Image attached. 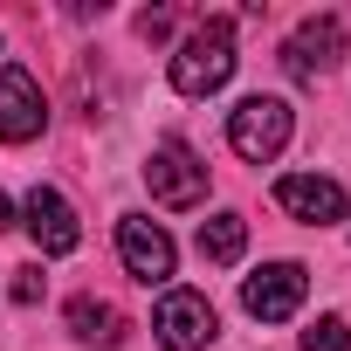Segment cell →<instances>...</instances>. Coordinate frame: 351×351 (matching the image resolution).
Returning a JSON list of instances; mask_svg holds the SVG:
<instances>
[{
  "label": "cell",
  "instance_id": "1",
  "mask_svg": "<svg viewBox=\"0 0 351 351\" xmlns=\"http://www.w3.org/2000/svg\"><path fill=\"white\" fill-rule=\"evenodd\" d=\"M228 76H234V21L207 14L180 42V56H172V90H180V97H214Z\"/></svg>",
  "mask_w": 351,
  "mask_h": 351
},
{
  "label": "cell",
  "instance_id": "2",
  "mask_svg": "<svg viewBox=\"0 0 351 351\" xmlns=\"http://www.w3.org/2000/svg\"><path fill=\"white\" fill-rule=\"evenodd\" d=\"M289 131H296V117H289V104L282 97H241L234 110H228V145L248 158V165H269V158H282V145H289Z\"/></svg>",
  "mask_w": 351,
  "mask_h": 351
},
{
  "label": "cell",
  "instance_id": "3",
  "mask_svg": "<svg viewBox=\"0 0 351 351\" xmlns=\"http://www.w3.org/2000/svg\"><path fill=\"white\" fill-rule=\"evenodd\" d=\"M152 330H158L165 351H207V344L221 337V317H214V303H207L200 289H165Z\"/></svg>",
  "mask_w": 351,
  "mask_h": 351
},
{
  "label": "cell",
  "instance_id": "4",
  "mask_svg": "<svg viewBox=\"0 0 351 351\" xmlns=\"http://www.w3.org/2000/svg\"><path fill=\"white\" fill-rule=\"evenodd\" d=\"M145 186L158 207H200L207 200V165L180 145V138H165L152 158H145Z\"/></svg>",
  "mask_w": 351,
  "mask_h": 351
},
{
  "label": "cell",
  "instance_id": "5",
  "mask_svg": "<svg viewBox=\"0 0 351 351\" xmlns=\"http://www.w3.org/2000/svg\"><path fill=\"white\" fill-rule=\"evenodd\" d=\"M117 255H124V269L152 289V282H172V234L158 228V221H145V214H124L117 221Z\"/></svg>",
  "mask_w": 351,
  "mask_h": 351
},
{
  "label": "cell",
  "instance_id": "6",
  "mask_svg": "<svg viewBox=\"0 0 351 351\" xmlns=\"http://www.w3.org/2000/svg\"><path fill=\"white\" fill-rule=\"evenodd\" d=\"M303 289H310L303 262H269L262 276H248V282H241V310H248V317H262V324H282V317H296V310H303Z\"/></svg>",
  "mask_w": 351,
  "mask_h": 351
},
{
  "label": "cell",
  "instance_id": "7",
  "mask_svg": "<svg viewBox=\"0 0 351 351\" xmlns=\"http://www.w3.org/2000/svg\"><path fill=\"white\" fill-rule=\"evenodd\" d=\"M42 124H49L42 83H35L21 62H8V69H0V138H8V145H35Z\"/></svg>",
  "mask_w": 351,
  "mask_h": 351
},
{
  "label": "cell",
  "instance_id": "8",
  "mask_svg": "<svg viewBox=\"0 0 351 351\" xmlns=\"http://www.w3.org/2000/svg\"><path fill=\"white\" fill-rule=\"evenodd\" d=\"M337 56H344V21H337V14H310V21L282 42V69H289L296 83H317Z\"/></svg>",
  "mask_w": 351,
  "mask_h": 351
},
{
  "label": "cell",
  "instance_id": "9",
  "mask_svg": "<svg viewBox=\"0 0 351 351\" xmlns=\"http://www.w3.org/2000/svg\"><path fill=\"white\" fill-rule=\"evenodd\" d=\"M276 207L296 214V221H310V228H330V221H344V186L317 180V172H282V180H276Z\"/></svg>",
  "mask_w": 351,
  "mask_h": 351
},
{
  "label": "cell",
  "instance_id": "10",
  "mask_svg": "<svg viewBox=\"0 0 351 351\" xmlns=\"http://www.w3.org/2000/svg\"><path fill=\"white\" fill-rule=\"evenodd\" d=\"M21 214H28V234H35L42 255H69V248L83 241V221H76V207H69L56 186H35Z\"/></svg>",
  "mask_w": 351,
  "mask_h": 351
},
{
  "label": "cell",
  "instance_id": "11",
  "mask_svg": "<svg viewBox=\"0 0 351 351\" xmlns=\"http://www.w3.org/2000/svg\"><path fill=\"white\" fill-rule=\"evenodd\" d=\"M69 330H76L83 344H104V351L124 344V317H117L110 303H97V296H76V303H69Z\"/></svg>",
  "mask_w": 351,
  "mask_h": 351
},
{
  "label": "cell",
  "instance_id": "12",
  "mask_svg": "<svg viewBox=\"0 0 351 351\" xmlns=\"http://www.w3.org/2000/svg\"><path fill=\"white\" fill-rule=\"evenodd\" d=\"M241 248H248V221L241 214H214V221H200V255L207 262H241Z\"/></svg>",
  "mask_w": 351,
  "mask_h": 351
},
{
  "label": "cell",
  "instance_id": "13",
  "mask_svg": "<svg viewBox=\"0 0 351 351\" xmlns=\"http://www.w3.org/2000/svg\"><path fill=\"white\" fill-rule=\"evenodd\" d=\"M303 351H351V324L344 317H317L303 330Z\"/></svg>",
  "mask_w": 351,
  "mask_h": 351
},
{
  "label": "cell",
  "instance_id": "14",
  "mask_svg": "<svg viewBox=\"0 0 351 351\" xmlns=\"http://www.w3.org/2000/svg\"><path fill=\"white\" fill-rule=\"evenodd\" d=\"M14 303H42V269H21L14 276Z\"/></svg>",
  "mask_w": 351,
  "mask_h": 351
},
{
  "label": "cell",
  "instance_id": "15",
  "mask_svg": "<svg viewBox=\"0 0 351 351\" xmlns=\"http://www.w3.org/2000/svg\"><path fill=\"white\" fill-rule=\"evenodd\" d=\"M138 35H152V42H158V35H172V14H165V8H152V14H138Z\"/></svg>",
  "mask_w": 351,
  "mask_h": 351
},
{
  "label": "cell",
  "instance_id": "16",
  "mask_svg": "<svg viewBox=\"0 0 351 351\" xmlns=\"http://www.w3.org/2000/svg\"><path fill=\"white\" fill-rule=\"evenodd\" d=\"M0 228H14V200L8 193H0Z\"/></svg>",
  "mask_w": 351,
  "mask_h": 351
}]
</instances>
